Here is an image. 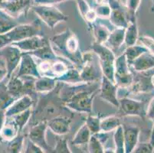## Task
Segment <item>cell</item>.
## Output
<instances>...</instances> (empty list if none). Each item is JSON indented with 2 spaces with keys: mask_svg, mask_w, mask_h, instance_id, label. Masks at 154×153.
Instances as JSON below:
<instances>
[{
  "mask_svg": "<svg viewBox=\"0 0 154 153\" xmlns=\"http://www.w3.org/2000/svg\"><path fill=\"white\" fill-rule=\"evenodd\" d=\"M113 142H114V150L116 153H125L124 150V126L120 125L113 132Z\"/></svg>",
  "mask_w": 154,
  "mask_h": 153,
  "instance_id": "obj_31",
  "label": "cell"
},
{
  "mask_svg": "<svg viewBox=\"0 0 154 153\" xmlns=\"http://www.w3.org/2000/svg\"><path fill=\"white\" fill-rule=\"evenodd\" d=\"M24 152L26 153H45L44 150L42 148L37 145L36 144L33 143L29 140L28 142V144L26 145V148L24 151Z\"/></svg>",
  "mask_w": 154,
  "mask_h": 153,
  "instance_id": "obj_44",
  "label": "cell"
},
{
  "mask_svg": "<svg viewBox=\"0 0 154 153\" xmlns=\"http://www.w3.org/2000/svg\"><path fill=\"white\" fill-rule=\"evenodd\" d=\"M154 148L149 142H138L137 146L134 148L133 152L135 153H152Z\"/></svg>",
  "mask_w": 154,
  "mask_h": 153,
  "instance_id": "obj_43",
  "label": "cell"
},
{
  "mask_svg": "<svg viewBox=\"0 0 154 153\" xmlns=\"http://www.w3.org/2000/svg\"><path fill=\"white\" fill-rule=\"evenodd\" d=\"M130 67L137 72L148 71L154 68V55L149 51L143 53L130 64Z\"/></svg>",
  "mask_w": 154,
  "mask_h": 153,
  "instance_id": "obj_20",
  "label": "cell"
},
{
  "mask_svg": "<svg viewBox=\"0 0 154 153\" xmlns=\"http://www.w3.org/2000/svg\"><path fill=\"white\" fill-rule=\"evenodd\" d=\"M95 1H96L97 3H100V2H104V0H95Z\"/></svg>",
  "mask_w": 154,
  "mask_h": 153,
  "instance_id": "obj_53",
  "label": "cell"
},
{
  "mask_svg": "<svg viewBox=\"0 0 154 153\" xmlns=\"http://www.w3.org/2000/svg\"><path fill=\"white\" fill-rule=\"evenodd\" d=\"M41 33V29L35 24H18L6 34L11 43L29 38L32 36L38 35Z\"/></svg>",
  "mask_w": 154,
  "mask_h": 153,
  "instance_id": "obj_9",
  "label": "cell"
},
{
  "mask_svg": "<svg viewBox=\"0 0 154 153\" xmlns=\"http://www.w3.org/2000/svg\"><path fill=\"white\" fill-rule=\"evenodd\" d=\"M142 0H126L128 15H136L137 9L139 8Z\"/></svg>",
  "mask_w": 154,
  "mask_h": 153,
  "instance_id": "obj_42",
  "label": "cell"
},
{
  "mask_svg": "<svg viewBox=\"0 0 154 153\" xmlns=\"http://www.w3.org/2000/svg\"><path fill=\"white\" fill-rule=\"evenodd\" d=\"M96 92L90 90H81L73 93L69 98L64 99L66 107L78 113H91L93 109V100Z\"/></svg>",
  "mask_w": 154,
  "mask_h": 153,
  "instance_id": "obj_3",
  "label": "cell"
},
{
  "mask_svg": "<svg viewBox=\"0 0 154 153\" xmlns=\"http://www.w3.org/2000/svg\"><path fill=\"white\" fill-rule=\"evenodd\" d=\"M29 54L39 59L41 61H54L58 59H61V57H59L54 52V49L52 48L50 44V41L44 47L37 49L32 52H29Z\"/></svg>",
  "mask_w": 154,
  "mask_h": 153,
  "instance_id": "obj_24",
  "label": "cell"
},
{
  "mask_svg": "<svg viewBox=\"0 0 154 153\" xmlns=\"http://www.w3.org/2000/svg\"><path fill=\"white\" fill-rule=\"evenodd\" d=\"M48 42L49 41L47 40L45 38L43 37L41 35H38L32 36V37L19 41L13 42L11 44L19 47L22 52L29 53L44 47Z\"/></svg>",
  "mask_w": 154,
  "mask_h": 153,
  "instance_id": "obj_15",
  "label": "cell"
},
{
  "mask_svg": "<svg viewBox=\"0 0 154 153\" xmlns=\"http://www.w3.org/2000/svg\"><path fill=\"white\" fill-rule=\"evenodd\" d=\"M91 133L88 129L87 125L84 124L81 126V128L78 130L75 136L73 138L71 143L74 145H82L88 144V141L91 136Z\"/></svg>",
  "mask_w": 154,
  "mask_h": 153,
  "instance_id": "obj_29",
  "label": "cell"
},
{
  "mask_svg": "<svg viewBox=\"0 0 154 153\" xmlns=\"http://www.w3.org/2000/svg\"><path fill=\"white\" fill-rule=\"evenodd\" d=\"M33 0H8L3 12L12 19L20 16L32 7Z\"/></svg>",
  "mask_w": 154,
  "mask_h": 153,
  "instance_id": "obj_16",
  "label": "cell"
},
{
  "mask_svg": "<svg viewBox=\"0 0 154 153\" xmlns=\"http://www.w3.org/2000/svg\"><path fill=\"white\" fill-rule=\"evenodd\" d=\"M9 44H11V41L9 38L7 37L6 34H1L0 35V49Z\"/></svg>",
  "mask_w": 154,
  "mask_h": 153,
  "instance_id": "obj_47",
  "label": "cell"
},
{
  "mask_svg": "<svg viewBox=\"0 0 154 153\" xmlns=\"http://www.w3.org/2000/svg\"><path fill=\"white\" fill-rule=\"evenodd\" d=\"M18 67L19 69L16 76L19 78H32L36 79L42 76L39 73L38 64L33 58V56L27 52H22Z\"/></svg>",
  "mask_w": 154,
  "mask_h": 153,
  "instance_id": "obj_11",
  "label": "cell"
},
{
  "mask_svg": "<svg viewBox=\"0 0 154 153\" xmlns=\"http://www.w3.org/2000/svg\"><path fill=\"white\" fill-rule=\"evenodd\" d=\"M7 78V70L5 66H0V83Z\"/></svg>",
  "mask_w": 154,
  "mask_h": 153,
  "instance_id": "obj_48",
  "label": "cell"
},
{
  "mask_svg": "<svg viewBox=\"0 0 154 153\" xmlns=\"http://www.w3.org/2000/svg\"><path fill=\"white\" fill-rule=\"evenodd\" d=\"M0 66H5V63L2 61V58H0Z\"/></svg>",
  "mask_w": 154,
  "mask_h": 153,
  "instance_id": "obj_52",
  "label": "cell"
},
{
  "mask_svg": "<svg viewBox=\"0 0 154 153\" xmlns=\"http://www.w3.org/2000/svg\"><path fill=\"white\" fill-rule=\"evenodd\" d=\"M76 2L80 15H82L84 20L91 26L94 22H96L97 18L94 9L90 6L86 0H76Z\"/></svg>",
  "mask_w": 154,
  "mask_h": 153,
  "instance_id": "obj_26",
  "label": "cell"
},
{
  "mask_svg": "<svg viewBox=\"0 0 154 153\" xmlns=\"http://www.w3.org/2000/svg\"><path fill=\"white\" fill-rule=\"evenodd\" d=\"M147 49L145 47L141 45H131L128 46V47L126 48L125 51H124V54H125L126 58L127 60V62L130 64L133 61H134L135 59H137V57H140L141 54H143V53L147 52Z\"/></svg>",
  "mask_w": 154,
  "mask_h": 153,
  "instance_id": "obj_32",
  "label": "cell"
},
{
  "mask_svg": "<svg viewBox=\"0 0 154 153\" xmlns=\"http://www.w3.org/2000/svg\"><path fill=\"white\" fill-rule=\"evenodd\" d=\"M124 126V150L125 153H131L139 142L140 129L137 126Z\"/></svg>",
  "mask_w": 154,
  "mask_h": 153,
  "instance_id": "obj_19",
  "label": "cell"
},
{
  "mask_svg": "<svg viewBox=\"0 0 154 153\" xmlns=\"http://www.w3.org/2000/svg\"><path fill=\"white\" fill-rule=\"evenodd\" d=\"M67 0H33V3L35 5H54L56 4L65 2Z\"/></svg>",
  "mask_w": 154,
  "mask_h": 153,
  "instance_id": "obj_45",
  "label": "cell"
},
{
  "mask_svg": "<svg viewBox=\"0 0 154 153\" xmlns=\"http://www.w3.org/2000/svg\"><path fill=\"white\" fill-rule=\"evenodd\" d=\"M58 81L48 76H41L34 81V90L40 93H51L55 89Z\"/></svg>",
  "mask_w": 154,
  "mask_h": 153,
  "instance_id": "obj_22",
  "label": "cell"
},
{
  "mask_svg": "<svg viewBox=\"0 0 154 153\" xmlns=\"http://www.w3.org/2000/svg\"><path fill=\"white\" fill-rule=\"evenodd\" d=\"M152 10L154 11V0H152Z\"/></svg>",
  "mask_w": 154,
  "mask_h": 153,
  "instance_id": "obj_54",
  "label": "cell"
},
{
  "mask_svg": "<svg viewBox=\"0 0 154 153\" xmlns=\"http://www.w3.org/2000/svg\"><path fill=\"white\" fill-rule=\"evenodd\" d=\"M52 151L56 153H71V149L68 146V140L64 138L58 139Z\"/></svg>",
  "mask_w": 154,
  "mask_h": 153,
  "instance_id": "obj_40",
  "label": "cell"
},
{
  "mask_svg": "<svg viewBox=\"0 0 154 153\" xmlns=\"http://www.w3.org/2000/svg\"><path fill=\"white\" fill-rule=\"evenodd\" d=\"M8 0H0V10H3L4 7H5V4H6Z\"/></svg>",
  "mask_w": 154,
  "mask_h": 153,
  "instance_id": "obj_51",
  "label": "cell"
},
{
  "mask_svg": "<svg viewBox=\"0 0 154 153\" xmlns=\"http://www.w3.org/2000/svg\"><path fill=\"white\" fill-rule=\"evenodd\" d=\"M128 25L125 29V36H124V44L127 47L134 45L137 43L139 37L138 25H137L136 15H128Z\"/></svg>",
  "mask_w": 154,
  "mask_h": 153,
  "instance_id": "obj_21",
  "label": "cell"
},
{
  "mask_svg": "<svg viewBox=\"0 0 154 153\" xmlns=\"http://www.w3.org/2000/svg\"><path fill=\"white\" fill-rule=\"evenodd\" d=\"M94 53L97 56L102 74L114 82V62L116 57L113 50L104 44L94 42L91 45Z\"/></svg>",
  "mask_w": 154,
  "mask_h": 153,
  "instance_id": "obj_2",
  "label": "cell"
},
{
  "mask_svg": "<svg viewBox=\"0 0 154 153\" xmlns=\"http://www.w3.org/2000/svg\"><path fill=\"white\" fill-rule=\"evenodd\" d=\"M54 52L59 57L68 60L76 67L83 65V54L80 48L79 40L75 32L66 29L62 32L56 34L49 41Z\"/></svg>",
  "mask_w": 154,
  "mask_h": 153,
  "instance_id": "obj_1",
  "label": "cell"
},
{
  "mask_svg": "<svg viewBox=\"0 0 154 153\" xmlns=\"http://www.w3.org/2000/svg\"><path fill=\"white\" fill-rule=\"evenodd\" d=\"M83 65L81 67L80 76L85 84H92L102 78V71L97 56L93 52L83 54Z\"/></svg>",
  "mask_w": 154,
  "mask_h": 153,
  "instance_id": "obj_5",
  "label": "cell"
},
{
  "mask_svg": "<svg viewBox=\"0 0 154 153\" xmlns=\"http://www.w3.org/2000/svg\"><path fill=\"white\" fill-rule=\"evenodd\" d=\"M20 132L16 123L12 117H6L5 123L0 131V139L9 142L19 135Z\"/></svg>",
  "mask_w": 154,
  "mask_h": 153,
  "instance_id": "obj_23",
  "label": "cell"
},
{
  "mask_svg": "<svg viewBox=\"0 0 154 153\" xmlns=\"http://www.w3.org/2000/svg\"><path fill=\"white\" fill-rule=\"evenodd\" d=\"M34 101L29 94L22 95L20 97L14 100L13 103L5 109L6 117H11L16 114L22 113L26 109L33 106Z\"/></svg>",
  "mask_w": 154,
  "mask_h": 153,
  "instance_id": "obj_18",
  "label": "cell"
},
{
  "mask_svg": "<svg viewBox=\"0 0 154 153\" xmlns=\"http://www.w3.org/2000/svg\"><path fill=\"white\" fill-rule=\"evenodd\" d=\"M5 120H6L5 110H0V131H1V129L5 123Z\"/></svg>",
  "mask_w": 154,
  "mask_h": 153,
  "instance_id": "obj_49",
  "label": "cell"
},
{
  "mask_svg": "<svg viewBox=\"0 0 154 153\" xmlns=\"http://www.w3.org/2000/svg\"><path fill=\"white\" fill-rule=\"evenodd\" d=\"M88 151L90 153H103L104 147L100 140L92 134L88 142Z\"/></svg>",
  "mask_w": 154,
  "mask_h": 153,
  "instance_id": "obj_36",
  "label": "cell"
},
{
  "mask_svg": "<svg viewBox=\"0 0 154 153\" xmlns=\"http://www.w3.org/2000/svg\"><path fill=\"white\" fill-rule=\"evenodd\" d=\"M134 75L131 72L130 64L125 54L116 57L114 62V82L118 87H129L134 82Z\"/></svg>",
  "mask_w": 154,
  "mask_h": 153,
  "instance_id": "obj_6",
  "label": "cell"
},
{
  "mask_svg": "<svg viewBox=\"0 0 154 153\" xmlns=\"http://www.w3.org/2000/svg\"><path fill=\"white\" fill-rule=\"evenodd\" d=\"M48 129L47 120H42L37 124L33 126L29 132V140L33 143L38 145L44 150L45 152H51V148L48 146L47 139H46V131Z\"/></svg>",
  "mask_w": 154,
  "mask_h": 153,
  "instance_id": "obj_10",
  "label": "cell"
},
{
  "mask_svg": "<svg viewBox=\"0 0 154 153\" xmlns=\"http://www.w3.org/2000/svg\"><path fill=\"white\" fill-rule=\"evenodd\" d=\"M17 25L12 18L6 15L3 11L0 10V35L7 33Z\"/></svg>",
  "mask_w": 154,
  "mask_h": 153,
  "instance_id": "obj_35",
  "label": "cell"
},
{
  "mask_svg": "<svg viewBox=\"0 0 154 153\" xmlns=\"http://www.w3.org/2000/svg\"><path fill=\"white\" fill-rule=\"evenodd\" d=\"M91 28L94 42L98 44H105L110 35V31L106 25L99 22H94L90 26Z\"/></svg>",
  "mask_w": 154,
  "mask_h": 153,
  "instance_id": "obj_28",
  "label": "cell"
},
{
  "mask_svg": "<svg viewBox=\"0 0 154 153\" xmlns=\"http://www.w3.org/2000/svg\"><path fill=\"white\" fill-rule=\"evenodd\" d=\"M110 6L111 8L110 19V23L116 28H124L126 29L128 25L129 16L126 15L124 8L121 6L118 0H113L110 2Z\"/></svg>",
  "mask_w": 154,
  "mask_h": 153,
  "instance_id": "obj_14",
  "label": "cell"
},
{
  "mask_svg": "<svg viewBox=\"0 0 154 153\" xmlns=\"http://www.w3.org/2000/svg\"><path fill=\"white\" fill-rule=\"evenodd\" d=\"M56 80L59 82L72 84V85L85 84L81 78L80 71L75 67H68V70L64 74L56 78Z\"/></svg>",
  "mask_w": 154,
  "mask_h": 153,
  "instance_id": "obj_27",
  "label": "cell"
},
{
  "mask_svg": "<svg viewBox=\"0 0 154 153\" xmlns=\"http://www.w3.org/2000/svg\"><path fill=\"white\" fill-rule=\"evenodd\" d=\"M32 9L50 29H53L61 22H66L68 19L54 5H32Z\"/></svg>",
  "mask_w": 154,
  "mask_h": 153,
  "instance_id": "obj_4",
  "label": "cell"
},
{
  "mask_svg": "<svg viewBox=\"0 0 154 153\" xmlns=\"http://www.w3.org/2000/svg\"><path fill=\"white\" fill-rule=\"evenodd\" d=\"M117 90H118V87L116 85L115 83L112 82L103 75L102 76L100 79V97L103 101L110 103L115 107H118L119 98Z\"/></svg>",
  "mask_w": 154,
  "mask_h": 153,
  "instance_id": "obj_13",
  "label": "cell"
},
{
  "mask_svg": "<svg viewBox=\"0 0 154 153\" xmlns=\"http://www.w3.org/2000/svg\"><path fill=\"white\" fill-rule=\"evenodd\" d=\"M138 40L142 45L147 49L149 53L154 55V38L147 35H141L138 37Z\"/></svg>",
  "mask_w": 154,
  "mask_h": 153,
  "instance_id": "obj_41",
  "label": "cell"
},
{
  "mask_svg": "<svg viewBox=\"0 0 154 153\" xmlns=\"http://www.w3.org/2000/svg\"><path fill=\"white\" fill-rule=\"evenodd\" d=\"M146 116L150 120H152L154 119V96L150 99L149 104L147 105Z\"/></svg>",
  "mask_w": 154,
  "mask_h": 153,
  "instance_id": "obj_46",
  "label": "cell"
},
{
  "mask_svg": "<svg viewBox=\"0 0 154 153\" xmlns=\"http://www.w3.org/2000/svg\"><path fill=\"white\" fill-rule=\"evenodd\" d=\"M119 109L125 116H137L144 118L146 112V102L136 100L129 97L119 99Z\"/></svg>",
  "mask_w": 154,
  "mask_h": 153,
  "instance_id": "obj_8",
  "label": "cell"
},
{
  "mask_svg": "<svg viewBox=\"0 0 154 153\" xmlns=\"http://www.w3.org/2000/svg\"><path fill=\"white\" fill-rule=\"evenodd\" d=\"M85 124L90 130L91 134H95L100 131V119L98 116L89 115L87 118Z\"/></svg>",
  "mask_w": 154,
  "mask_h": 153,
  "instance_id": "obj_39",
  "label": "cell"
},
{
  "mask_svg": "<svg viewBox=\"0 0 154 153\" xmlns=\"http://www.w3.org/2000/svg\"><path fill=\"white\" fill-rule=\"evenodd\" d=\"M32 113H33V109H32V107H31L25 110V111L22 112V113H19V114L15 115L13 116H11V117L12 118L14 122L16 123L19 130L22 131L24 129V127L26 126L28 122L30 120L31 117L32 116Z\"/></svg>",
  "mask_w": 154,
  "mask_h": 153,
  "instance_id": "obj_34",
  "label": "cell"
},
{
  "mask_svg": "<svg viewBox=\"0 0 154 153\" xmlns=\"http://www.w3.org/2000/svg\"><path fill=\"white\" fill-rule=\"evenodd\" d=\"M94 9L97 17L101 18V19H109L110 12H111V8L109 5L108 2H103L97 3V6Z\"/></svg>",
  "mask_w": 154,
  "mask_h": 153,
  "instance_id": "obj_38",
  "label": "cell"
},
{
  "mask_svg": "<svg viewBox=\"0 0 154 153\" xmlns=\"http://www.w3.org/2000/svg\"><path fill=\"white\" fill-rule=\"evenodd\" d=\"M124 36H125V29L116 28L114 30L110 32V35L106 43L113 51L117 50L124 43Z\"/></svg>",
  "mask_w": 154,
  "mask_h": 153,
  "instance_id": "obj_25",
  "label": "cell"
},
{
  "mask_svg": "<svg viewBox=\"0 0 154 153\" xmlns=\"http://www.w3.org/2000/svg\"><path fill=\"white\" fill-rule=\"evenodd\" d=\"M121 125L120 119L116 116H110L100 120V131L110 133Z\"/></svg>",
  "mask_w": 154,
  "mask_h": 153,
  "instance_id": "obj_30",
  "label": "cell"
},
{
  "mask_svg": "<svg viewBox=\"0 0 154 153\" xmlns=\"http://www.w3.org/2000/svg\"><path fill=\"white\" fill-rule=\"evenodd\" d=\"M22 51L16 46L9 44L0 49V58L5 63L7 70V78H9L17 69L22 57Z\"/></svg>",
  "mask_w": 154,
  "mask_h": 153,
  "instance_id": "obj_7",
  "label": "cell"
},
{
  "mask_svg": "<svg viewBox=\"0 0 154 153\" xmlns=\"http://www.w3.org/2000/svg\"><path fill=\"white\" fill-rule=\"evenodd\" d=\"M15 99L7 90L5 84L0 83V110H5Z\"/></svg>",
  "mask_w": 154,
  "mask_h": 153,
  "instance_id": "obj_33",
  "label": "cell"
},
{
  "mask_svg": "<svg viewBox=\"0 0 154 153\" xmlns=\"http://www.w3.org/2000/svg\"><path fill=\"white\" fill-rule=\"evenodd\" d=\"M7 80L5 84L7 90L15 99L26 94V92L27 91L34 90V83L31 84L30 81H25L16 75H12Z\"/></svg>",
  "mask_w": 154,
  "mask_h": 153,
  "instance_id": "obj_12",
  "label": "cell"
},
{
  "mask_svg": "<svg viewBox=\"0 0 154 153\" xmlns=\"http://www.w3.org/2000/svg\"><path fill=\"white\" fill-rule=\"evenodd\" d=\"M153 121V125H152V131H151V135H150V139H149V143L152 145V147L154 148V119L152 120Z\"/></svg>",
  "mask_w": 154,
  "mask_h": 153,
  "instance_id": "obj_50",
  "label": "cell"
},
{
  "mask_svg": "<svg viewBox=\"0 0 154 153\" xmlns=\"http://www.w3.org/2000/svg\"><path fill=\"white\" fill-rule=\"evenodd\" d=\"M24 141H25L24 137L21 135H18L15 138L9 142L8 151L12 153L22 152V150L23 149Z\"/></svg>",
  "mask_w": 154,
  "mask_h": 153,
  "instance_id": "obj_37",
  "label": "cell"
},
{
  "mask_svg": "<svg viewBox=\"0 0 154 153\" xmlns=\"http://www.w3.org/2000/svg\"><path fill=\"white\" fill-rule=\"evenodd\" d=\"M71 123V118L64 116H54L47 120L48 128L58 136H64L69 133Z\"/></svg>",
  "mask_w": 154,
  "mask_h": 153,
  "instance_id": "obj_17",
  "label": "cell"
}]
</instances>
